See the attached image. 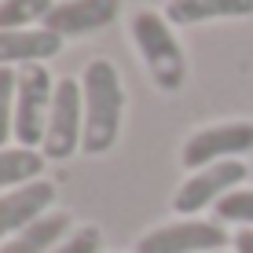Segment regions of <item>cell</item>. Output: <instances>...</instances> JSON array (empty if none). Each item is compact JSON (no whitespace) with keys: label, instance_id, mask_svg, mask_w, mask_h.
I'll use <instances>...</instances> for the list:
<instances>
[{"label":"cell","instance_id":"cell-3","mask_svg":"<svg viewBox=\"0 0 253 253\" xmlns=\"http://www.w3.org/2000/svg\"><path fill=\"white\" fill-rule=\"evenodd\" d=\"M55 77L48 74L44 63L19 66V88H15V143L41 151L48 132V114L55 99Z\"/></svg>","mask_w":253,"mask_h":253},{"label":"cell","instance_id":"cell-18","mask_svg":"<svg viewBox=\"0 0 253 253\" xmlns=\"http://www.w3.org/2000/svg\"><path fill=\"white\" fill-rule=\"evenodd\" d=\"M231 246H235V253H253V228H239Z\"/></svg>","mask_w":253,"mask_h":253},{"label":"cell","instance_id":"cell-7","mask_svg":"<svg viewBox=\"0 0 253 253\" xmlns=\"http://www.w3.org/2000/svg\"><path fill=\"white\" fill-rule=\"evenodd\" d=\"M224 246H228L224 224L184 216L176 224H162V228L147 231L136 242V253H216Z\"/></svg>","mask_w":253,"mask_h":253},{"label":"cell","instance_id":"cell-5","mask_svg":"<svg viewBox=\"0 0 253 253\" xmlns=\"http://www.w3.org/2000/svg\"><path fill=\"white\" fill-rule=\"evenodd\" d=\"M253 151V121H220V125H206L191 132L180 147V162L184 169H206L216 162H235Z\"/></svg>","mask_w":253,"mask_h":253},{"label":"cell","instance_id":"cell-20","mask_svg":"<svg viewBox=\"0 0 253 253\" xmlns=\"http://www.w3.org/2000/svg\"><path fill=\"white\" fill-rule=\"evenodd\" d=\"M0 4H4V0H0Z\"/></svg>","mask_w":253,"mask_h":253},{"label":"cell","instance_id":"cell-9","mask_svg":"<svg viewBox=\"0 0 253 253\" xmlns=\"http://www.w3.org/2000/svg\"><path fill=\"white\" fill-rule=\"evenodd\" d=\"M121 11V0H63L51 7L44 19V30L59 33V37H84L103 26H110Z\"/></svg>","mask_w":253,"mask_h":253},{"label":"cell","instance_id":"cell-10","mask_svg":"<svg viewBox=\"0 0 253 253\" xmlns=\"http://www.w3.org/2000/svg\"><path fill=\"white\" fill-rule=\"evenodd\" d=\"M63 51V37L44 30V26H30V30H0V66H33L48 63Z\"/></svg>","mask_w":253,"mask_h":253},{"label":"cell","instance_id":"cell-12","mask_svg":"<svg viewBox=\"0 0 253 253\" xmlns=\"http://www.w3.org/2000/svg\"><path fill=\"white\" fill-rule=\"evenodd\" d=\"M70 231H74V220L66 213H48L41 220H33L30 228H22L19 235H11L0 246V253H51Z\"/></svg>","mask_w":253,"mask_h":253},{"label":"cell","instance_id":"cell-2","mask_svg":"<svg viewBox=\"0 0 253 253\" xmlns=\"http://www.w3.org/2000/svg\"><path fill=\"white\" fill-rule=\"evenodd\" d=\"M128 37L139 48V59H143L151 81L158 84L162 92H180L187 81V59L184 48H180L176 33H172V22L158 11H136L132 22H128Z\"/></svg>","mask_w":253,"mask_h":253},{"label":"cell","instance_id":"cell-4","mask_svg":"<svg viewBox=\"0 0 253 253\" xmlns=\"http://www.w3.org/2000/svg\"><path fill=\"white\" fill-rule=\"evenodd\" d=\"M81 143H84V95H81V81L59 77L41 154L51 158V162H63L74 151H81Z\"/></svg>","mask_w":253,"mask_h":253},{"label":"cell","instance_id":"cell-15","mask_svg":"<svg viewBox=\"0 0 253 253\" xmlns=\"http://www.w3.org/2000/svg\"><path fill=\"white\" fill-rule=\"evenodd\" d=\"M216 224H239V228H253V187H235L220 202L213 206Z\"/></svg>","mask_w":253,"mask_h":253},{"label":"cell","instance_id":"cell-14","mask_svg":"<svg viewBox=\"0 0 253 253\" xmlns=\"http://www.w3.org/2000/svg\"><path fill=\"white\" fill-rule=\"evenodd\" d=\"M55 0H4L0 4V30H30L33 22L44 26Z\"/></svg>","mask_w":253,"mask_h":253},{"label":"cell","instance_id":"cell-8","mask_svg":"<svg viewBox=\"0 0 253 253\" xmlns=\"http://www.w3.org/2000/svg\"><path fill=\"white\" fill-rule=\"evenodd\" d=\"M51 202H55V184L51 180H33L15 191L0 195V239H11L22 228H30L33 220L48 216Z\"/></svg>","mask_w":253,"mask_h":253},{"label":"cell","instance_id":"cell-16","mask_svg":"<svg viewBox=\"0 0 253 253\" xmlns=\"http://www.w3.org/2000/svg\"><path fill=\"white\" fill-rule=\"evenodd\" d=\"M15 88H19V70L0 66V147L15 139Z\"/></svg>","mask_w":253,"mask_h":253},{"label":"cell","instance_id":"cell-17","mask_svg":"<svg viewBox=\"0 0 253 253\" xmlns=\"http://www.w3.org/2000/svg\"><path fill=\"white\" fill-rule=\"evenodd\" d=\"M51 253H103V231L95 224H81L66 235Z\"/></svg>","mask_w":253,"mask_h":253},{"label":"cell","instance_id":"cell-11","mask_svg":"<svg viewBox=\"0 0 253 253\" xmlns=\"http://www.w3.org/2000/svg\"><path fill=\"white\" fill-rule=\"evenodd\" d=\"M253 0H169L165 19L172 26H198L216 19H250Z\"/></svg>","mask_w":253,"mask_h":253},{"label":"cell","instance_id":"cell-19","mask_svg":"<svg viewBox=\"0 0 253 253\" xmlns=\"http://www.w3.org/2000/svg\"><path fill=\"white\" fill-rule=\"evenodd\" d=\"M216 253H224V250H216Z\"/></svg>","mask_w":253,"mask_h":253},{"label":"cell","instance_id":"cell-1","mask_svg":"<svg viewBox=\"0 0 253 253\" xmlns=\"http://www.w3.org/2000/svg\"><path fill=\"white\" fill-rule=\"evenodd\" d=\"M84 95V154H107L118 143L121 118H125V88L121 74L110 59H92L81 74Z\"/></svg>","mask_w":253,"mask_h":253},{"label":"cell","instance_id":"cell-6","mask_svg":"<svg viewBox=\"0 0 253 253\" xmlns=\"http://www.w3.org/2000/svg\"><path fill=\"white\" fill-rule=\"evenodd\" d=\"M246 176H250V169L242 165V158L195 169L184 184L176 187V195H172V209H176L180 216H195V213H202V209L216 206L228 191L242 187V184H246Z\"/></svg>","mask_w":253,"mask_h":253},{"label":"cell","instance_id":"cell-13","mask_svg":"<svg viewBox=\"0 0 253 253\" xmlns=\"http://www.w3.org/2000/svg\"><path fill=\"white\" fill-rule=\"evenodd\" d=\"M44 169V154L30 151V147H0V191H15L22 184L41 180Z\"/></svg>","mask_w":253,"mask_h":253}]
</instances>
